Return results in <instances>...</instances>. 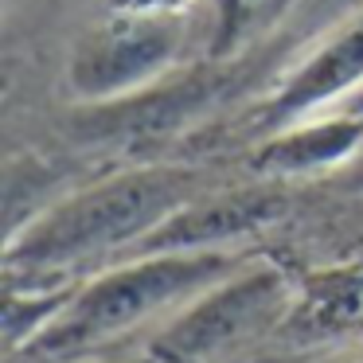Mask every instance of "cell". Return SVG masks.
<instances>
[{"instance_id": "obj_10", "label": "cell", "mask_w": 363, "mask_h": 363, "mask_svg": "<svg viewBox=\"0 0 363 363\" xmlns=\"http://www.w3.org/2000/svg\"><path fill=\"white\" fill-rule=\"evenodd\" d=\"M196 0H110L113 12H129V16H184V9Z\"/></svg>"}, {"instance_id": "obj_8", "label": "cell", "mask_w": 363, "mask_h": 363, "mask_svg": "<svg viewBox=\"0 0 363 363\" xmlns=\"http://www.w3.org/2000/svg\"><path fill=\"white\" fill-rule=\"evenodd\" d=\"M285 332L301 340H340L363 332V258L308 269L297 277V297Z\"/></svg>"}, {"instance_id": "obj_4", "label": "cell", "mask_w": 363, "mask_h": 363, "mask_svg": "<svg viewBox=\"0 0 363 363\" xmlns=\"http://www.w3.org/2000/svg\"><path fill=\"white\" fill-rule=\"evenodd\" d=\"M184 51V16L113 12L71 51L67 86L86 106H113L152 90L176 71Z\"/></svg>"}, {"instance_id": "obj_9", "label": "cell", "mask_w": 363, "mask_h": 363, "mask_svg": "<svg viewBox=\"0 0 363 363\" xmlns=\"http://www.w3.org/2000/svg\"><path fill=\"white\" fill-rule=\"evenodd\" d=\"M269 0H219V24H215V55H230L238 43L246 40V32L254 28V20L262 16Z\"/></svg>"}, {"instance_id": "obj_3", "label": "cell", "mask_w": 363, "mask_h": 363, "mask_svg": "<svg viewBox=\"0 0 363 363\" xmlns=\"http://www.w3.org/2000/svg\"><path fill=\"white\" fill-rule=\"evenodd\" d=\"M297 297V277L274 262H246L211 289L191 297L152 336L149 355L157 363H207L223 352L285 328V316Z\"/></svg>"}, {"instance_id": "obj_11", "label": "cell", "mask_w": 363, "mask_h": 363, "mask_svg": "<svg viewBox=\"0 0 363 363\" xmlns=\"http://www.w3.org/2000/svg\"><path fill=\"white\" fill-rule=\"evenodd\" d=\"M344 110H347V113H359V118H363V90H359V94H355L352 102L344 106Z\"/></svg>"}, {"instance_id": "obj_1", "label": "cell", "mask_w": 363, "mask_h": 363, "mask_svg": "<svg viewBox=\"0 0 363 363\" xmlns=\"http://www.w3.org/2000/svg\"><path fill=\"white\" fill-rule=\"evenodd\" d=\"M203 176L184 164H137L63 196L9 238L4 262L24 274H59L113 250L133 254L168 215L199 196Z\"/></svg>"}, {"instance_id": "obj_2", "label": "cell", "mask_w": 363, "mask_h": 363, "mask_svg": "<svg viewBox=\"0 0 363 363\" xmlns=\"http://www.w3.org/2000/svg\"><path fill=\"white\" fill-rule=\"evenodd\" d=\"M246 266L242 254L199 250V254H133L121 266L74 285L63 313L28 344L32 355H79L98 344L133 332L157 313L184 308L191 297L211 289L227 274Z\"/></svg>"}, {"instance_id": "obj_6", "label": "cell", "mask_w": 363, "mask_h": 363, "mask_svg": "<svg viewBox=\"0 0 363 363\" xmlns=\"http://www.w3.org/2000/svg\"><path fill=\"white\" fill-rule=\"evenodd\" d=\"M363 90V12L340 24L316 51H308L262 106V125L274 133L293 121L316 118L332 102H352Z\"/></svg>"}, {"instance_id": "obj_5", "label": "cell", "mask_w": 363, "mask_h": 363, "mask_svg": "<svg viewBox=\"0 0 363 363\" xmlns=\"http://www.w3.org/2000/svg\"><path fill=\"white\" fill-rule=\"evenodd\" d=\"M285 211V196L274 188L199 191L191 203L168 215L133 254H199L227 250L230 242L269 227Z\"/></svg>"}, {"instance_id": "obj_7", "label": "cell", "mask_w": 363, "mask_h": 363, "mask_svg": "<svg viewBox=\"0 0 363 363\" xmlns=\"http://www.w3.org/2000/svg\"><path fill=\"white\" fill-rule=\"evenodd\" d=\"M363 145V118L359 113H324L305 118L266 133V141L250 152L254 172L262 176H313L344 164Z\"/></svg>"}]
</instances>
